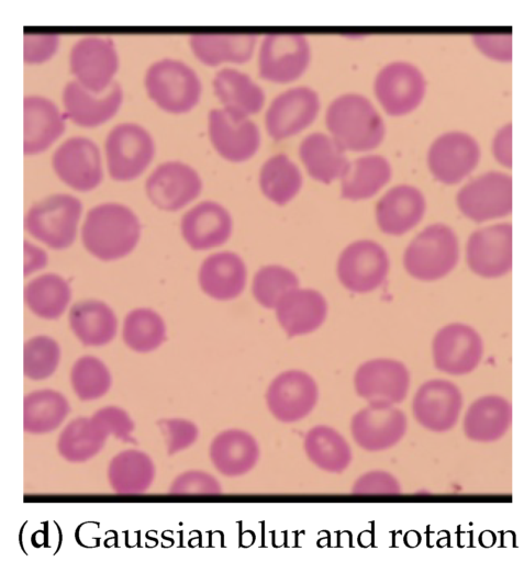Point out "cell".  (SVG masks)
<instances>
[{
  "label": "cell",
  "mask_w": 524,
  "mask_h": 562,
  "mask_svg": "<svg viewBox=\"0 0 524 562\" xmlns=\"http://www.w3.org/2000/svg\"><path fill=\"white\" fill-rule=\"evenodd\" d=\"M141 224L126 205L109 202L90 209L81 227V241L86 250L102 261L127 256L136 247Z\"/></svg>",
  "instance_id": "obj_1"
},
{
  "label": "cell",
  "mask_w": 524,
  "mask_h": 562,
  "mask_svg": "<svg viewBox=\"0 0 524 562\" xmlns=\"http://www.w3.org/2000/svg\"><path fill=\"white\" fill-rule=\"evenodd\" d=\"M104 151L110 177L115 181H132L150 165L155 144L143 126L121 123L107 135Z\"/></svg>",
  "instance_id": "obj_7"
},
{
  "label": "cell",
  "mask_w": 524,
  "mask_h": 562,
  "mask_svg": "<svg viewBox=\"0 0 524 562\" xmlns=\"http://www.w3.org/2000/svg\"><path fill=\"white\" fill-rule=\"evenodd\" d=\"M458 261V240L442 223L427 226L408 246L403 263L415 279L433 281L448 274Z\"/></svg>",
  "instance_id": "obj_5"
},
{
  "label": "cell",
  "mask_w": 524,
  "mask_h": 562,
  "mask_svg": "<svg viewBox=\"0 0 524 562\" xmlns=\"http://www.w3.org/2000/svg\"><path fill=\"white\" fill-rule=\"evenodd\" d=\"M93 415L104 426L109 436H113L118 440L124 442H136L132 436L135 428L133 419L123 408L118 406H107L100 408Z\"/></svg>",
  "instance_id": "obj_49"
},
{
  "label": "cell",
  "mask_w": 524,
  "mask_h": 562,
  "mask_svg": "<svg viewBox=\"0 0 524 562\" xmlns=\"http://www.w3.org/2000/svg\"><path fill=\"white\" fill-rule=\"evenodd\" d=\"M145 189L154 205L175 212L200 195L202 181L190 166L180 161H166L148 176Z\"/></svg>",
  "instance_id": "obj_18"
},
{
  "label": "cell",
  "mask_w": 524,
  "mask_h": 562,
  "mask_svg": "<svg viewBox=\"0 0 524 562\" xmlns=\"http://www.w3.org/2000/svg\"><path fill=\"white\" fill-rule=\"evenodd\" d=\"M70 412L67 398L55 390H38L23 400V429L42 435L57 429Z\"/></svg>",
  "instance_id": "obj_40"
},
{
  "label": "cell",
  "mask_w": 524,
  "mask_h": 562,
  "mask_svg": "<svg viewBox=\"0 0 524 562\" xmlns=\"http://www.w3.org/2000/svg\"><path fill=\"white\" fill-rule=\"evenodd\" d=\"M163 434L168 454H175L189 448L198 439V427L188 419L167 418L157 423Z\"/></svg>",
  "instance_id": "obj_46"
},
{
  "label": "cell",
  "mask_w": 524,
  "mask_h": 562,
  "mask_svg": "<svg viewBox=\"0 0 524 562\" xmlns=\"http://www.w3.org/2000/svg\"><path fill=\"white\" fill-rule=\"evenodd\" d=\"M401 492L398 480L384 471H371L359 476L352 493L355 495H395Z\"/></svg>",
  "instance_id": "obj_50"
},
{
  "label": "cell",
  "mask_w": 524,
  "mask_h": 562,
  "mask_svg": "<svg viewBox=\"0 0 524 562\" xmlns=\"http://www.w3.org/2000/svg\"><path fill=\"white\" fill-rule=\"evenodd\" d=\"M422 192L412 186L401 184L384 193L376 206L379 228L389 235H402L419 224L425 212Z\"/></svg>",
  "instance_id": "obj_27"
},
{
  "label": "cell",
  "mask_w": 524,
  "mask_h": 562,
  "mask_svg": "<svg viewBox=\"0 0 524 562\" xmlns=\"http://www.w3.org/2000/svg\"><path fill=\"white\" fill-rule=\"evenodd\" d=\"M410 381L408 368L394 359L368 360L354 374L357 395L376 406L401 403L408 395Z\"/></svg>",
  "instance_id": "obj_11"
},
{
  "label": "cell",
  "mask_w": 524,
  "mask_h": 562,
  "mask_svg": "<svg viewBox=\"0 0 524 562\" xmlns=\"http://www.w3.org/2000/svg\"><path fill=\"white\" fill-rule=\"evenodd\" d=\"M212 88L219 102L228 111L249 116L264 108L266 98L263 88L236 68L224 67L218 70Z\"/></svg>",
  "instance_id": "obj_32"
},
{
  "label": "cell",
  "mask_w": 524,
  "mask_h": 562,
  "mask_svg": "<svg viewBox=\"0 0 524 562\" xmlns=\"http://www.w3.org/2000/svg\"><path fill=\"white\" fill-rule=\"evenodd\" d=\"M59 46V37L54 33H25L23 60L26 65H40L52 59Z\"/></svg>",
  "instance_id": "obj_48"
},
{
  "label": "cell",
  "mask_w": 524,
  "mask_h": 562,
  "mask_svg": "<svg viewBox=\"0 0 524 562\" xmlns=\"http://www.w3.org/2000/svg\"><path fill=\"white\" fill-rule=\"evenodd\" d=\"M247 272L243 259L231 251H221L204 259L199 271L202 291L219 301L237 297L246 285Z\"/></svg>",
  "instance_id": "obj_29"
},
{
  "label": "cell",
  "mask_w": 524,
  "mask_h": 562,
  "mask_svg": "<svg viewBox=\"0 0 524 562\" xmlns=\"http://www.w3.org/2000/svg\"><path fill=\"white\" fill-rule=\"evenodd\" d=\"M259 186L267 199L278 205H285L300 191L302 175L286 154L279 153L263 165Z\"/></svg>",
  "instance_id": "obj_41"
},
{
  "label": "cell",
  "mask_w": 524,
  "mask_h": 562,
  "mask_svg": "<svg viewBox=\"0 0 524 562\" xmlns=\"http://www.w3.org/2000/svg\"><path fill=\"white\" fill-rule=\"evenodd\" d=\"M23 153L40 155L47 150L65 132L66 124L58 106L42 95H26L23 100Z\"/></svg>",
  "instance_id": "obj_24"
},
{
  "label": "cell",
  "mask_w": 524,
  "mask_h": 562,
  "mask_svg": "<svg viewBox=\"0 0 524 562\" xmlns=\"http://www.w3.org/2000/svg\"><path fill=\"white\" fill-rule=\"evenodd\" d=\"M122 338L133 351L145 353L156 350L166 339L163 317L146 307L129 312L123 322Z\"/></svg>",
  "instance_id": "obj_42"
},
{
  "label": "cell",
  "mask_w": 524,
  "mask_h": 562,
  "mask_svg": "<svg viewBox=\"0 0 524 562\" xmlns=\"http://www.w3.org/2000/svg\"><path fill=\"white\" fill-rule=\"evenodd\" d=\"M310 61V43L302 34H268L259 44L257 70L265 81L277 85L294 82L305 74Z\"/></svg>",
  "instance_id": "obj_6"
},
{
  "label": "cell",
  "mask_w": 524,
  "mask_h": 562,
  "mask_svg": "<svg viewBox=\"0 0 524 562\" xmlns=\"http://www.w3.org/2000/svg\"><path fill=\"white\" fill-rule=\"evenodd\" d=\"M325 123L344 150H371L380 145L386 133L383 120L371 101L354 92L341 94L330 103Z\"/></svg>",
  "instance_id": "obj_2"
},
{
  "label": "cell",
  "mask_w": 524,
  "mask_h": 562,
  "mask_svg": "<svg viewBox=\"0 0 524 562\" xmlns=\"http://www.w3.org/2000/svg\"><path fill=\"white\" fill-rule=\"evenodd\" d=\"M406 416L394 405H369L358 411L350 422L354 441L367 451H381L395 446L406 432Z\"/></svg>",
  "instance_id": "obj_22"
},
{
  "label": "cell",
  "mask_w": 524,
  "mask_h": 562,
  "mask_svg": "<svg viewBox=\"0 0 524 562\" xmlns=\"http://www.w3.org/2000/svg\"><path fill=\"white\" fill-rule=\"evenodd\" d=\"M68 322L79 341L89 347L104 346L113 340L118 319L113 310L99 300H83L69 311Z\"/></svg>",
  "instance_id": "obj_33"
},
{
  "label": "cell",
  "mask_w": 524,
  "mask_h": 562,
  "mask_svg": "<svg viewBox=\"0 0 524 562\" xmlns=\"http://www.w3.org/2000/svg\"><path fill=\"white\" fill-rule=\"evenodd\" d=\"M480 148L469 134L449 132L437 137L427 154L431 173L445 184H455L478 165Z\"/></svg>",
  "instance_id": "obj_20"
},
{
  "label": "cell",
  "mask_w": 524,
  "mask_h": 562,
  "mask_svg": "<svg viewBox=\"0 0 524 562\" xmlns=\"http://www.w3.org/2000/svg\"><path fill=\"white\" fill-rule=\"evenodd\" d=\"M108 437V431L94 415L78 417L60 432L57 450L69 462H86L103 449Z\"/></svg>",
  "instance_id": "obj_36"
},
{
  "label": "cell",
  "mask_w": 524,
  "mask_h": 562,
  "mask_svg": "<svg viewBox=\"0 0 524 562\" xmlns=\"http://www.w3.org/2000/svg\"><path fill=\"white\" fill-rule=\"evenodd\" d=\"M60 348L52 337L38 335L25 341L23 347V373L31 380H44L56 371Z\"/></svg>",
  "instance_id": "obj_44"
},
{
  "label": "cell",
  "mask_w": 524,
  "mask_h": 562,
  "mask_svg": "<svg viewBox=\"0 0 524 562\" xmlns=\"http://www.w3.org/2000/svg\"><path fill=\"white\" fill-rule=\"evenodd\" d=\"M319 400L315 380L304 371L288 370L278 374L266 392L271 415L282 423H296L306 417Z\"/></svg>",
  "instance_id": "obj_15"
},
{
  "label": "cell",
  "mask_w": 524,
  "mask_h": 562,
  "mask_svg": "<svg viewBox=\"0 0 524 562\" xmlns=\"http://www.w3.org/2000/svg\"><path fill=\"white\" fill-rule=\"evenodd\" d=\"M467 262L480 277L505 276L512 268L511 224H495L473 232L467 243Z\"/></svg>",
  "instance_id": "obj_21"
},
{
  "label": "cell",
  "mask_w": 524,
  "mask_h": 562,
  "mask_svg": "<svg viewBox=\"0 0 524 562\" xmlns=\"http://www.w3.org/2000/svg\"><path fill=\"white\" fill-rule=\"evenodd\" d=\"M511 134V124H506L499 130L492 145L495 159L506 168L512 166Z\"/></svg>",
  "instance_id": "obj_52"
},
{
  "label": "cell",
  "mask_w": 524,
  "mask_h": 562,
  "mask_svg": "<svg viewBox=\"0 0 524 562\" xmlns=\"http://www.w3.org/2000/svg\"><path fill=\"white\" fill-rule=\"evenodd\" d=\"M148 98L171 114L190 112L198 105L202 83L196 70L182 60L163 58L154 61L144 76Z\"/></svg>",
  "instance_id": "obj_3"
},
{
  "label": "cell",
  "mask_w": 524,
  "mask_h": 562,
  "mask_svg": "<svg viewBox=\"0 0 524 562\" xmlns=\"http://www.w3.org/2000/svg\"><path fill=\"white\" fill-rule=\"evenodd\" d=\"M298 277L288 268L277 265L261 267L253 279V295L266 308H275L280 297L298 288Z\"/></svg>",
  "instance_id": "obj_45"
},
{
  "label": "cell",
  "mask_w": 524,
  "mask_h": 562,
  "mask_svg": "<svg viewBox=\"0 0 524 562\" xmlns=\"http://www.w3.org/2000/svg\"><path fill=\"white\" fill-rule=\"evenodd\" d=\"M221 492V485L213 475L197 470L179 474L169 487L172 495H218Z\"/></svg>",
  "instance_id": "obj_47"
},
{
  "label": "cell",
  "mask_w": 524,
  "mask_h": 562,
  "mask_svg": "<svg viewBox=\"0 0 524 562\" xmlns=\"http://www.w3.org/2000/svg\"><path fill=\"white\" fill-rule=\"evenodd\" d=\"M82 212L80 200L55 193L34 203L25 214L24 227L36 240L54 250H64L76 239Z\"/></svg>",
  "instance_id": "obj_4"
},
{
  "label": "cell",
  "mask_w": 524,
  "mask_h": 562,
  "mask_svg": "<svg viewBox=\"0 0 524 562\" xmlns=\"http://www.w3.org/2000/svg\"><path fill=\"white\" fill-rule=\"evenodd\" d=\"M208 130L215 150L221 157L232 162L248 160L260 145L257 125L248 116L224 108L210 111Z\"/></svg>",
  "instance_id": "obj_17"
},
{
  "label": "cell",
  "mask_w": 524,
  "mask_h": 562,
  "mask_svg": "<svg viewBox=\"0 0 524 562\" xmlns=\"http://www.w3.org/2000/svg\"><path fill=\"white\" fill-rule=\"evenodd\" d=\"M389 271L386 250L372 240L348 245L337 261V276L349 291L367 293L380 286Z\"/></svg>",
  "instance_id": "obj_16"
},
{
  "label": "cell",
  "mask_w": 524,
  "mask_h": 562,
  "mask_svg": "<svg viewBox=\"0 0 524 562\" xmlns=\"http://www.w3.org/2000/svg\"><path fill=\"white\" fill-rule=\"evenodd\" d=\"M155 464L152 458L136 449L115 454L108 467V480L112 490L122 495L146 492L155 480Z\"/></svg>",
  "instance_id": "obj_35"
},
{
  "label": "cell",
  "mask_w": 524,
  "mask_h": 562,
  "mask_svg": "<svg viewBox=\"0 0 524 562\" xmlns=\"http://www.w3.org/2000/svg\"><path fill=\"white\" fill-rule=\"evenodd\" d=\"M299 154L308 173L326 184L342 178L349 162L345 150L323 133L308 135L301 142Z\"/></svg>",
  "instance_id": "obj_34"
},
{
  "label": "cell",
  "mask_w": 524,
  "mask_h": 562,
  "mask_svg": "<svg viewBox=\"0 0 524 562\" xmlns=\"http://www.w3.org/2000/svg\"><path fill=\"white\" fill-rule=\"evenodd\" d=\"M70 383L77 397L93 401L108 393L112 376L102 360L93 356H83L76 360L70 371Z\"/></svg>",
  "instance_id": "obj_43"
},
{
  "label": "cell",
  "mask_w": 524,
  "mask_h": 562,
  "mask_svg": "<svg viewBox=\"0 0 524 562\" xmlns=\"http://www.w3.org/2000/svg\"><path fill=\"white\" fill-rule=\"evenodd\" d=\"M309 460L323 471L341 473L348 468L353 453L346 439L334 428L319 425L304 437Z\"/></svg>",
  "instance_id": "obj_39"
},
{
  "label": "cell",
  "mask_w": 524,
  "mask_h": 562,
  "mask_svg": "<svg viewBox=\"0 0 524 562\" xmlns=\"http://www.w3.org/2000/svg\"><path fill=\"white\" fill-rule=\"evenodd\" d=\"M432 355L437 370L450 375H464L473 371L480 363L483 341L471 326L449 324L434 336Z\"/></svg>",
  "instance_id": "obj_14"
},
{
  "label": "cell",
  "mask_w": 524,
  "mask_h": 562,
  "mask_svg": "<svg viewBox=\"0 0 524 562\" xmlns=\"http://www.w3.org/2000/svg\"><path fill=\"white\" fill-rule=\"evenodd\" d=\"M47 263L46 252L31 244L29 240L24 241V276L44 268Z\"/></svg>",
  "instance_id": "obj_53"
},
{
  "label": "cell",
  "mask_w": 524,
  "mask_h": 562,
  "mask_svg": "<svg viewBox=\"0 0 524 562\" xmlns=\"http://www.w3.org/2000/svg\"><path fill=\"white\" fill-rule=\"evenodd\" d=\"M391 178L389 161L378 155H368L348 162L342 176V198L364 200L375 195Z\"/></svg>",
  "instance_id": "obj_37"
},
{
  "label": "cell",
  "mask_w": 524,
  "mask_h": 562,
  "mask_svg": "<svg viewBox=\"0 0 524 562\" xmlns=\"http://www.w3.org/2000/svg\"><path fill=\"white\" fill-rule=\"evenodd\" d=\"M24 302L29 310L44 319H57L71 300L69 283L57 273L33 278L24 288Z\"/></svg>",
  "instance_id": "obj_38"
},
{
  "label": "cell",
  "mask_w": 524,
  "mask_h": 562,
  "mask_svg": "<svg viewBox=\"0 0 524 562\" xmlns=\"http://www.w3.org/2000/svg\"><path fill=\"white\" fill-rule=\"evenodd\" d=\"M210 459L223 475L235 477L248 473L259 459L256 439L242 429H227L216 435L210 445Z\"/></svg>",
  "instance_id": "obj_30"
},
{
  "label": "cell",
  "mask_w": 524,
  "mask_h": 562,
  "mask_svg": "<svg viewBox=\"0 0 524 562\" xmlns=\"http://www.w3.org/2000/svg\"><path fill=\"white\" fill-rule=\"evenodd\" d=\"M52 167L63 183L79 192L96 189L103 178L100 149L83 136L62 143L53 154Z\"/></svg>",
  "instance_id": "obj_10"
},
{
  "label": "cell",
  "mask_w": 524,
  "mask_h": 562,
  "mask_svg": "<svg viewBox=\"0 0 524 562\" xmlns=\"http://www.w3.org/2000/svg\"><path fill=\"white\" fill-rule=\"evenodd\" d=\"M320 108L315 90L306 86L290 88L270 102L265 114L267 133L274 140L289 138L310 126Z\"/></svg>",
  "instance_id": "obj_13"
},
{
  "label": "cell",
  "mask_w": 524,
  "mask_h": 562,
  "mask_svg": "<svg viewBox=\"0 0 524 562\" xmlns=\"http://www.w3.org/2000/svg\"><path fill=\"white\" fill-rule=\"evenodd\" d=\"M457 205L475 222L506 216L512 211V178L499 171L486 172L459 190Z\"/></svg>",
  "instance_id": "obj_12"
},
{
  "label": "cell",
  "mask_w": 524,
  "mask_h": 562,
  "mask_svg": "<svg viewBox=\"0 0 524 562\" xmlns=\"http://www.w3.org/2000/svg\"><path fill=\"white\" fill-rule=\"evenodd\" d=\"M257 36L254 34L198 33L190 37L189 47L202 65H244L256 50Z\"/></svg>",
  "instance_id": "obj_28"
},
{
  "label": "cell",
  "mask_w": 524,
  "mask_h": 562,
  "mask_svg": "<svg viewBox=\"0 0 524 562\" xmlns=\"http://www.w3.org/2000/svg\"><path fill=\"white\" fill-rule=\"evenodd\" d=\"M374 93L387 114L403 116L422 103L426 93V80L415 65L394 60L384 65L375 77Z\"/></svg>",
  "instance_id": "obj_8"
},
{
  "label": "cell",
  "mask_w": 524,
  "mask_h": 562,
  "mask_svg": "<svg viewBox=\"0 0 524 562\" xmlns=\"http://www.w3.org/2000/svg\"><path fill=\"white\" fill-rule=\"evenodd\" d=\"M462 394L447 380L433 379L423 383L412 401L416 422L427 430L443 432L458 422L462 408Z\"/></svg>",
  "instance_id": "obj_19"
},
{
  "label": "cell",
  "mask_w": 524,
  "mask_h": 562,
  "mask_svg": "<svg viewBox=\"0 0 524 562\" xmlns=\"http://www.w3.org/2000/svg\"><path fill=\"white\" fill-rule=\"evenodd\" d=\"M512 423V406L500 395H484L468 407L462 423L466 437L472 441L501 439Z\"/></svg>",
  "instance_id": "obj_31"
},
{
  "label": "cell",
  "mask_w": 524,
  "mask_h": 562,
  "mask_svg": "<svg viewBox=\"0 0 524 562\" xmlns=\"http://www.w3.org/2000/svg\"><path fill=\"white\" fill-rule=\"evenodd\" d=\"M62 98L65 113L74 124L93 128L118 113L123 102V91L118 82H113L105 91L94 93L73 80L64 87Z\"/></svg>",
  "instance_id": "obj_23"
},
{
  "label": "cell",
  "mask_w": 524,
  "mask_h": 562,
  "mask_svg": "<svg viewBox=\"0 0 524 562\" xmlns=\"http://www.w3.org/2000/svg\"><path fill=\"white\" fill-rule=\"evenodd\" d=\"M277 319L289 337L316 330L325 321L327 303L312 289H293L283 294L276 305Z\"/></svg>",
  "instance_id": "obj_26"
},
{
  "label": "cell",
  "mask_w": 524,
  "mask_h": 562,
  "mask_svg": "<svg viewBox=\"0 0 524 562\" xmlns=\"http://www.w3.org/2000/svg\"><path fill=\"white\" fill-rule=\"evenodd\" d=\"M478 50L491 60L510 63L512 60V37L510 34H476L472 37Z\"/></svg>",
  "instance_id": "obj_51"
},
{
  "label": "cell",
  "mask_w": 524,
  "mask_h": 562,
  "mask_svg": "<svg viewBox=\"0 0 524 562\" xmlns=\"http://www.w3.org/2000/svg\"><path fill=\"white\" fill-rule=\"evenodd\" d=\"M119 66V54L110 38L82 37L70 49V72L79 85L91 92L101 93L110 88Z\"/></svg>",
  "instance_id": "obj_9"
},
{
  "label": "cell",
  "mask_w": 524,
  "mask_h": 562,
  "mask_svg": "<svg viewBox=\"0 0 524 562\" xmlns=\"http://www.w3.org/2000/svg\"><path fill=\"white\" fill-rule=\"evenodd\" d=\"M232 233V217L227 210L213 201H203L181 220V234L194 250H207L227 241Z\"/></svg>",
  "instance_id": "obj_25"
}]
</instances>
